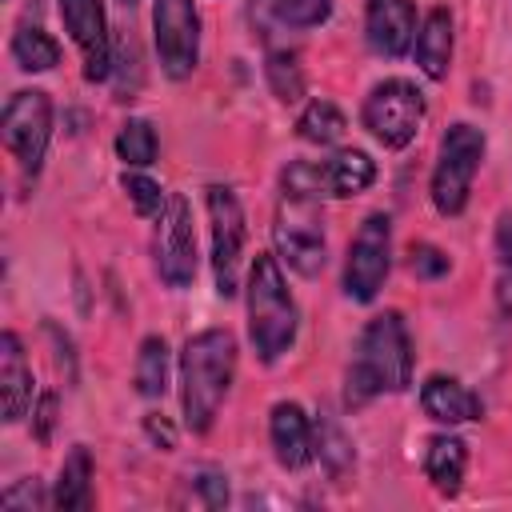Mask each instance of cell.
Returning <instances> with one entry per match:
<instances>
[{
  "label": "cell",
  "instance_id": "6da1fadb",
  "mask_svg": "<svg viewBox=\"0 0 512 512\" xmlns=\"http://www.w3.org/2000/svg\"><path fill=\"white\" fill-rule=\"evenodd\" d=\"M236 372V336L228 328H204L188 336L180 352V412L188 432H208Z\"/></svg>",
  "mask_w": 512,
  "mask_h": 512
},
{
  "label": "cell",
  "instance_id": "7a4b0ae2",
  "mask_svg": "<svg viewBox=\"0 0 512 512\" xmlns=\"http://www.w3.org/2000/svg\"><path fill=\"white\" fill-rule=\"evenodd\" d=\"M408 384H412V340L400 312L372 316L348 364V404H368L372 396L404 392Z\"/></svg>",
  "mask_w": 512,
  "mask_h": 512
},
{
  "label": "cell",
  "instance_id": "3957f363",
  "mask_svg": "<svg viewBox=\"0 0 512 512\" xmlns=\"http://www.w3.org/2000/svg\"><path fill=\"white\" fill-rule=\"evenodd\" d=\"M296 324H300V312L284 284L280 260L260 252L248 272V336H252L256 356L264 364L280 360L296 340Z\"/></svg>",
  "mask_w": 512,
  "mask_h": 512
},
{
  "label": "cell",
  "instance_id": "277c9868",
  "mask_svg": "<svg viewBox=\"0 0 512 512\" xmlns=\"http://www.w3.org/2000/svg\"><path fill=\"white\" fill-rule=\"evenodd\" d=\"M272 240L280 260L300 272V276H320L324 272V220H320V196L308 192H284L280 208H276V224H272Z\"/></svg>",
  "mask_w": 512,
  "mask_h": 512
},
{
  "label": "cell",
  "instance_id": "5b68a950",
  "mask_svg": "<svg viewBox=\"0 0 512 512\" xmlns=\"http://www.w3.org/2000/svg\"><path fill=\"white\" fill-rule=\"evenodd\" d=\"M484 160V132L472 124H452L440 136V156L432 168V204L440 216H460L472 192V180Z\"/></svg>",
  "mask_w": 512,
  "mask_h": 512
},
{
  "label": "cell",
  "instance_id": "8992f818",
  "mask_svg": "<svg viewBox=\"0 0 512 512\" xmlns=\"http://www.w3.org/2000/svg\"><path fill=\"white\" fill-rule=\"evenodd\" d=\"M364 128L372 132V140H380L384 148H404L416 140L420 120H424V96L412 80H380L368 96H364Z\"/></svg>",
  "mask_w": 512,
  "mask_h": 512
},
{
  "label": "cell",
  "instance_id": "52a82bcc",
  "mask_svg": "<svg viewBox=\"0 0 512 512\" xmlns=\"http://www.w3.org/2000/svg\"><path fill=\"white\" fill-rule=\"evenodd\" d=\"M0 128H4V144L16 156L20 172L36 176L40 164H44L48 140H52V100H48V92H40V88L12 92L8 104H4V116H0Z\"/></svg>",
  "mask_w": 512,
  "mask_h": 512
},
{
  "label": "cell",
  "instance_id": "ba28073f",
  "mask_svg": "<svg viewBox=\"0 0 512 512\" xmlns=\"http://www.w3.org/2000/svg\"><path fill=\"white\" fill-rule=\"evenodd\" d=\"M152 40L160 68L172 80L196 72L200 60V12L192 0H156L152 4Z\"/></svg>",
  "mask_w": 512,
  "mask_h": 512
},
{
  "label": "cell",
  "instance_id": "9c48e42d",
  "mask_svg": "<svg viewBox=\"0 0 512 512\" xmlns=\"http://www.w3.org/2000/svg\"><path fill=\"white\" fill-rule=\"evenodd\" d=\"M392 268V220L384 212H372L352 248H348V264H344V292L356 304L376 300V292L384 288V276Z\"/></svg>",
  "mask_w": 512,
  "mask_h": 512
},
{
  "label": "cell",
  "instance_id": "30bf717a",
  "mask_svg": "<svg viewBox=\"0 0 512 512\" xmlns=\"http://www.w3.org/2000/svg\"><path fill=\"white\" fill-rule=\"evenodd\" d=\"M208 220H212V276L220 296H236V268L244 252V208L232 188H208Z\"/></svg>",
  "mask_w": 512,
  "mask_h": 512
},
{
  "label": "cell",
  "instance_id": "8fae6325",
  "mask_svg": "<svg viewBox=\"0 0 512 512\" xmlns=\"http://www.w3.org/2000/svg\"><path fill=\"white\" fill-rule=\"evenodd\" d=\"M156 268L168 288H188L196 280V232H192V212L188 200L176 192L168 196L156 228Z\"/></svg>",
  "mask_w": 512,
  "mask_h": 512
},
{
  "label": "cell",
  "instance_id": "7c38bea8",
  "mask_svg": "<svg viewBox=\"0 0 512 512\" xmlns=\"http://www.w3.org/2000/svg\"><path fill=\"white\" fill-rule=\"evenodd\" d=\"M64 28L72 32L76 48L84 52V80H108L112 76V36H108V16L104 0H60Z\"/></svg>",
  "mask_w": 512,
  "mask_h": 512
},
{
  "label": "cell",
  "instance_id": "4fadbf2b",
  "mask_svg": "<svg viewBox=\"0 0 512 512\" xmlns=\"http://www.w3.org/2000/svg\"><path fill=\"white\" fill-rule=\"evenodd\" d=\"M412 32H416V4L412 0H368L364 36H368L372 52L396 60L412 48Z\"/></svg>",
  "mask_w": 512,
  "mask_h": 512
},
{
  "label": "cell",
  "instance_id": "5bb4252c",
  "mask_svg": "<svg viewBox=\"0 0 512 512\" xmlns=\"http://www.w3.org/2000/svg\"><path fill=\"white\" fill-rule=\"evenodd\" d=\"M268 436H272V452H276V460H280V468H304L308 460H312V424H308V416H304V408L300 404H292V400H280L276 408H272V416H268Z\"/></svg>",
  "mask_w": 512,
  "mask_h": 512
},
{
  "label": "cell",
  "instance_id": "9a60e30c",
  "mask_svg": "<svg viewBox=\"0 0 512 512\" xmlns=\"http://www.w3.org/2000/svg\"><path fill=\"white\" fill-rule=\"evenodd\" d=\"M0 404L8 424H16L32 404V368L24 360V344L16 332L0 336Z\"/></svg>",
  "mask_w": 512,
  "mask_h": 512
},
{
  "label": "cell",
  "instance_id": "2e32d148",
  "mask_svg": "<svg viewBox=\"0 0 512 512\" xmlns=\"http://www.w3.org/2000/svg\"><path fill=\"white\" fill-rule=\"evenodd\" d=\"M420 408L436 424H468V420H480V412H484L480 396L468 392L456 376H428L420 388Z\"/></svg>",
  "mask_w": 512,
  "mask_h": 512
},
{
  "label": "cell",
  "instance_id": "e0dca14e",
  "mask_svg": "<svg viewBox=\"0 0 512 512\" xmlns=\"http://www.w3.org/2000/svg\"><path fill=\"white\" fill-rule=\"evenodd\" d=\"M448 60H452V16H448V8H428L420 20V32H416V64L424 76L444 80Z\"/></svg>",
  "mask_w": 512,
  "mask_h": 512
},
{
  "label": "cell",
  "instance_id": "ac0fdd59",
  "mask_svg": "<svg viewBox=\"0 0 512 512\" xmlns=\"http://www.w3.org/2000/svg\"><path fill=\"white\" fill-rule=\"evenodd\" d=\"M464 468H468V444L460 436H432L428 452H424V476L432 480L436 492L456 496L464 484Z\"/></svg>",
  "mask_w": 512,
  "mask_h": 512
},
{
  "label": "cell",
  "instance_id": "d6986e66",
  "mask_svg": "<svg viewBox=\"0 0 512 512\" xmlns=\"http://www.w3.org/2000/svg\"><path fill=\"white\" fill-rule=\"evenodd\" d=\"M320 176H324V192L328 196H360L376 180V164H372L368 152L344 148V152H336L332 160L320 164Z\"/></svg>",
  "mask_w": 512,
  "mask_h": 512
},
{
  "label": "cell",
  "instance_id": "ffe728a7",
  "mask_svg": "<svg viewBox=\"0 0 512 512\" xmlns=\"http://www.w3.org/2000/svg\"><path fill=\"white\" fill-rule=\"evenodd\" d=\"M52 504L64 512H84L92 508V452L84 444H76L64 464H60V480L52 492Z\"/></svg>",
  "mask_w": 512,
  "mask_h": 512
},
{
  "label": "cell",
  "instance_id": "44dd1931",
  "mask_svg": "<svg viewBox=\"0 0 512 512\" xmlns=\"http://www.w3.org/2000/svg\"><path fill=\"white\" fill-rule=\"evenodd\" d=\"M12 60L24 68V72H48L60 64V44L44 32V28H20L12 36Z\"/></svg>",
  "mask_w": 512,
  "mask_h": 512
},
{
  "label": "cell",
  "instance_id": "7402d4cb",
  "mask_svg": "<svg viewBox=\"0 0 512 512\" xmlns=\"http://www.w3.org/2000/svg\"><path fill=\"white\" fill-rule=\"evenodd\" d=\"M344 128H348V120H344V112L332 104V100H312L304 112H300V120H296V132H300V140H308V144H336L340 136H344Z\"/></svg>",
  "mask_w": 512,
  "mask_h": 512
},
{
  "label": "cell",
  "instance_id": "603a6c76",
  "mask_svg": "<svg viewBox=\"0 0 512 512\" xmlns=\"http://www.w3.org/2000/svg\"><path fill=\"white\" fill-rule=\"evenodd\" d=\"M164 388H168V344L164 336H144L136 352V392L164 396Z\"/></svg>",
  "mask_w": 512,
  "mask_h": 512
},
{
  "label": "cell",
  "instance_id": "cb8c5ba5",
  "mask_svg": "<svg viewBox=\"0 0 512 512\" xmlns=\"http://www.w3.org/2000/svg\"><path fill=\"white\" fill-rule=\"evenodd\" d=\"M316 456H320V464H324V472L332 476V480H340L348 468H352V440L340 432V424L332 420V416H320V424H316Z\"/></svg>",
  "mask_w": 512,
  "mask_h": 512
},
{
  "label": "cell",
  "instance_id": "d4e9b609",
  "mask_svg": "<svg viewBox=\"0 0 512 512\" xmlns=\"http://www.w3.org/2000/svg\"><path fill=\"white\" fill-rule=\"evenodd\" d=\"M116 156L124 164H132V168H148L156 160V128L148 120H140V116L128 120L120 128V136H116Z\"/></svg>",
  "mask_w": 512,
  "mask_h": 512
},
{
  "label": "cell",
  "instance_id": "484cf974",
  "mask_svg": "<svg viewBox=\"0 0 512 512\" xmlns=\"http://www.w3.org/2000/svg\"><path fill=\"white\" fill-rule=\"evenodd\" d=\"M264 72H268V84H272L276 100L292 104V100H300V96H304V72H300V60H296V52H284V48L268 52V64H264Z\"/></svg>",
  "mask_w": 512,
  "mask_h": 512
},
{
  "label": "cell",
  "instance_id": "4316f807",
  "mask_svg": "<svg viewBox=\"0 0 512 512\" xmlns=\"http://www.w3.org/2000/svg\"><path fill=\"white\" fill-rule=\"evenodd\" d=\"M496 308L504 320H512V212L496 224Z\"/></svg>",
  "mask_w": 512,
  "mask_h": 512
},
{
  "label": "cell",
  "instance_id": "83f0119b",
  "mask_svg": "<svg viewBox=\"0 0 512 512\" xmlns=\"http://www.w3.org/2000/svg\"><path fill=\"white\" fill-rule=\"evenodd\" d=\"M268 8L288 28H316L332 16V0H268Z\"/></svg>",
  "mask_w": 512,
  "mask_h": 512
},
{
  "label": "cell",
  "instance_id": "f1b7e54d",
  "mask_svg": "<svg viewBox=\"0 0 512 512\" xmlns=\"http://www.w3.org/2000/svg\"><path fill=\"white\" fill-rule=\"evenodd\" d=\"M120 184H124V192H128V200L136 204V212L140 216H160L164 212V204H168V196H164V188L152 180V176H140V172H124L120 176Z\"/></svg>",
  "mask_w": 512,
  "mask_h": 512
},
{
  "label": "cell",
  "instance_id": "f546056e",
  "mask_svg": "<svg viewBox=\"0 0 512 512\" xmlns=\"http://www.w3.org/2000/svg\"><path fill=\"white\" fill-rule=\"evenodd\" d=\"M188 484L200 492V504L204 508H224L228 504V480H224V472H216V468H192L188 472Z\"/></svg>",
  "mask_w": 512,
  "mask_h": 512
},
{
  "label": "cell",
  "instance_id": "4dcf8cb0",
  "mask_svg": "<svg viewBox=\"0 0 512 512\" xmlns=\"http://www.w3.org/2000/svg\"><path fill=\"white\" fill-rule=\"evenodd\" d=\"M412 272H416L420 280H436V276L448 272V256H444L440 248H432V244H416V248H412Z\"/></svg>",
  "mask_w": 512,
  "mask_h": 512
},
{
  "label": "cell",
  "instance_id": "1f68e13d",
  "mask_svg": "<svg viewBox=\"0 0 512 512\" xmlns=\"http://www.w3.org/2000/svg\"><path fill=\"white\" fill-rule=\"evenodd\" d=\"M52 424H56V392H44L40 396V408H36V440L40 444L52 440Z\"/></svg>",
  "mask_w": 512,
  "mask_h": 512
},
{
  "label": "cell",
  "instance_id": "d6a6232c",
  "mask_svg": "<svg viewBox=\"0 0 512 512\" xmlns=\"http://www.w3.org/2000/svg\"><path fill=\"white\" fill-rule=\"evenodd\" d=\"M4 504H8V508H32V504H44L40 484H36V480H24V484L8 488V492H4Z\"/></svg>",
  "mask_w": 512,
  "mask_h": 512
},
{
  "label": "cell",
  "instance_id": "836d02e7",
  "mask_svg": "<svg viewBox=\"0 0 512 512\" xmlns=\"http://www.w3.org/2000/svg\"><path fill=\"white\" fill-rule=\"evenodd\" d=\"M144 428H148V436L168 452V448H176V436H172V428H168V420L164 416H156V412H148L144 416Z\"/></svg>",
  "mask_w": 512,
  "mask_h": 512
},
{
  "label": "cell",
  "instance_id": "e575fe53",
  "mask_svg": "<svg viewBox=\"0 0 512 512\" xmlns=\"http://www.w3.org/2000/svg\"><path fill=\"white\" fill-rule=\"evenodd\" d=\"M120 4H124V8H132V4H136V0H120Z\"/></svg>",
  "mask_w": 512,
  "mask_h": 512
}]
</instances>
